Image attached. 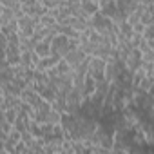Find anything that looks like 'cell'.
Instances as JSON below:
<instances>
[{"label": "cell", "instance_id": "6da1fadb", "mask_svg": "<svg viewBox=\"0 0 154 154\" xmlns=\"http://www.w3.org/2000/svg\"><path fill=\"white\" fill-rule=\"evenodd\" d=\"M105 69H107V62L102 58H94L91 56V63H89V74L100 84L105 82Z\"/></svg>", "mask_w": 154, "mask_h": 154}, {"label": "cell", "instance_id": "7a4b0ae2", "mask_svg": "<svg viewBox=\"0 0 154 154\" xmlns=\"http://www.w3.org/2000/svg\"><path fill=\"white\" fill-rule=\"evenodd\" d=\"M125 65H127V69L134 74L136 71H140L141 67H143V54H141V51L140 49H132V53H131V56H129V60L125 62Z\"/></svg>", "mask_w": 154, "mask_h": 154}, {"label": "cell", "instance_id": "3957f363", "mask_svg": "<svg viewBox=\"0 0 154 154\" xmlns=\"http://www.w3.org/2000/svg\"><path fill=\"white\" fill-rule=\"evenodd\" d=\"M87 58H89V56H87V54H85L82 49H78V51H72V53H69V54H67L63 60H65V62H69L72 69H76V67H80V65H82V63H84Z\"/></svg>", "mask_w": 154, "mask_h": 154}, {"label": "cell", "instance_id": "277c9868", "mask_svg": "<svg viewBox=\"0 0 154 154\" xmlns=\"http://www.w3.org/2000/svg\"><path fill=\"white\" fill-rule=\"evenodd\" d=\"M56 35H53V36H49V38H45L44 42H40V44H36V47H35V53L40 56V58H49V56H53V51H51V44H53V38H54Z\"/></svg>", "mask_w": 154, "mask_h": 154}, {"label": "cell", "instance_id": "5b68a950", "mask_svg": "<svg viewBox=\"0 0 154 154\" xmlns=\"http://www.w3.org/2000/svg\"><path fill=\"white\" fill-rule=\"evenodd\" d=\"M63 58H60V56H49V58H42L40 62H38V65H36V71H40V72H47L49 69H54L60 62H62Z\"/></svg>", "mask_w": 154, "mask_h": 154}, {"label": "cell", "instance_id": "8992f818", "mask_svg": "<svg viewBox=\"0 0 154 154\" xmlns=\"http://www.w3.org/2000/svg\"><path fill=\"white\" fill-rule=\"evenodd\" d=\"M82 4V11L89 17V18H93L94 15H98L102 9H100V2H93V0H84V2H80Z\"/></svg>", "mask_w": 154, "mask_h": 154}, {"label": "cell", "instance_id": "52a82bcc", "mask_svg": "<svg viewBox=\"0 0 154 154\" xmlns=\"http://www.w3.org/2000/svg\"><path fill=\"white\" fill-rule=\"evenodd\" d=\"M143 13H145V2H140V4H138V8H136V9H134V11L129 15V20H127V22H129V24L134 27L136 24H140V22H141V17H143Z\"/></svg>", "mask_w": 154, "mask_h": 154}, {"label": "cell", "instance_id": "ba28073f", "mask_svg": "<svg viewBox=\"0 0 154 154\" xmlns=\"http://www.w3.org/2000/svg\"><path fill=\"white\" fill-rule=\"evenodd\" d=\"M13 131H15V127H13L9 122H4V120H0V141H6Z\"/></svg>", "mask_w": 154, "mask_h": 154}, {"label": "cell", "instance_id": "9c48e42d", "mask_svg": "<svg viewBox=\"0 0 154 154\" xmlns=\"http://www.w3.org/2000/svg\"><path fill=\"white\" fill-rule=\"evenodd\" d=\"M118 27H120V33H122V36L125 38V40H132L134 38V29H132V26L129 24V22H122V24H118Z\"/></svg>", "mask_w": 154, "mask_h": 154}, {"label": "cell", "instance_id": "30bf717a", "mask_svg": "<svg viewBox=\"0 0 154 154\" xmlns=\"http://www.w3.org/2000/svg\"><path fill=\"white\" fill-rule=\"evenodd\" d=\"M18 114H20V111H18V109H9V111H6V112H0V120L9 122L11 125H15V122H17Z\"/></svg>", "mask_w": 154, "mask_h": 154}, {"label": "cell", "instance_id": "8fae6325", "mask_svg": "<svg viewBox=\"0 0 154 154\" xmlns=\"http://www.w3.org/2000/svg\"><path fill=\"white\" fill-rule=\"evenodd\" d=\"M40 26H42V27H47V29H54V27L58 26V22H56V18L49 13V15H45V17L40 18Z\"/></svg>", "mask_w": 154, "mask_h": 154}, {"label": "cell", "instance_id": "7c38bea8", "mask_svg": "<svg viewBox=\"0 0 154 154\" xmlns=\"http://www.w3.org/2000/svg\"><path fill=\"white\" fill-rule=\"evenodd\" d=\"M54 69H56V72H58L60 76H65V74H71V72L74 71V69L71 67V63H69V62H65V60H62V62H60V63H58V65H56Z\"/></svg>", "mask_w": 154, "mask_h": 154}, {"label": "cell", "instance_id": "4fadbf2b", "mask_svg": "<svg viewBox=\"0 0 154 154\" xmlns=\"http://www.w3.org/2000/svg\"><path fill=\"white\" fill-rule=\"evenodd\" d=\"M145 71L143 69H140V71H136L134 74H132V89H140V85H141V82H143V78H145Z\"/></svg>", "mask_w": 154, "mask_h": 154}, {"label": "cell", "instance_id": "5bb4252c", "mask_svg": "<svg viewBox=\"0 0 154 154\" xmlns=\"http://www.w3.org/2000/svg\"><path fill=\"white\" fill-rule=\"evenodd\" d=\"M152 87H154V76H145L143 82H141V85H140V89L143 93H150Z\"/></svg>", "mask_w": 154, "mask_h": 154}, {"label": "cell", "instance_id": "9a60e30c", "mask_svg": "<svg viewBox=\"0 0 154 154\" xmlns=\"http://www.w3.org/2000/svg\"><path fill=\"white\" fill-rule=\"evenodd\" d=\"M141 69L145 71L147 76H152L154 74V62H143V67Z\"/></svg>", "mask_w": 154, "mask_h": 154}, {"label": "cell", "instance_id": "2e32d148", "mask_svg": "<svg viewBox=\"0 0 154 154\" xmlns=\"http://www.w3.org/2000/svg\"><path fill=\"white\" fill-rule=\"evenodd\" d=\"M143 38H145L147 42H152V40H154V24H152V26H149V27L145 29V33H143Z\"/></svg>", "mask_w": 154, "mask_h": 154}, {"label": "cell", "instance_id": "e0dca14e", "mask_svg": "<svg viewBox=\"0 0 154 154\" xmlns=\"http://www.w3.org/2000/svg\"><path fill=\"white\" fill-rule=\"evenodd\" d=\"M132 29H134V35H141V36H143V33H145V29H147V26L140 22V24H136V26H134Z\"/></svg>", "mask_w": 154, "mask_h": 154}, {"label": "cell", "instance_id": "ac0fdd59", "mask_svg": "<svg viewBox=\"0 0 154 154\" xmlns=\"http://www.w3.org/2000/svg\"><path fill=\"white\" fill-rule=\"evenodd\" d=\"M69 154H72V152H69Z\"/></svg>", "mask_w": 154, "mask_h": 154}, {"label": "cell", "instance_id": "d6986e66", "mask_svg": "<svg viewBox=\"0 0 154 154\" xmlns=\"http://www.w3.org/2000/svg\"><path fill=\"white\" fill-rule=\"evenodd\" d=\"M152 76H154V74H152Z\"/></svg>", "mask_w": 154, "mask_h": 154}]
</instances>
